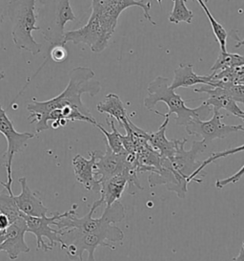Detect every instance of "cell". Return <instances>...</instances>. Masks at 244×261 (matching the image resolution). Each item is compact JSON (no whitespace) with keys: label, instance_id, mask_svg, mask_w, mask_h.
<instances>
[{"label":"cell","instance_id":"cell-1","mask_svg":"<svg viewBox=\"0 0 244 261\" xmlns=\"http://www.w3.org/2000/svg\"><path fill=\"white\" fill-rule=\"evenodd\" d=\"M95 76V72L89 67H76L71 70L68 85L58 96L43 101L34 98L28 103L27 110L30 113L28 117L30 123H37V133L50 129V125L45 122L46 117L55 109L75 108L84 115L94 118L89 108L84 105L81 97L83 94H89L91 97H95L100 92L101 85L99 82L94 80Z\"/></svg>","mask_w":244,"mask_h":261},{"label":"cell","instance_id":"cell-2","mask_svg":"<svg viewBox=\"0 0 244 261\" xmlns=\"http://www.w3.org/2000/svg\"><path fill=\"white\" fill-rule=\"evenodd\" d=\"M147 91L149 95L144 99L145 108L152 111L158 102L163 101L169 108L166 114L176 115L175 121L177 125L186 126L193 119L204 121L213 113V108L204 102L197 108H188L185 100L175 90L170 88L168 77H156L148 85Z\"/></svg>","mask_w":244,"mask_h":261},{"label":"cell","instance_id":"cell-3","mask_svg":"<svg viewBox=\"0 0 244 261\" xmlns=\"http://www.w3.org/2000/svg\"><path fill=\"white\" fill-rule=\"evenodd\" d=\"M36 3L37 0H11L7 4L13 41L19 50L33 56L40 54L42 49V45L33 37V32L39 31Z\"/></svg>","mask_w":244,"mask_h":261},{"label":"cell","instance_id":"cell-4","mask_svg":"<svg viewBox=\"0 0 244 261\" xmlns=\"http://www.w3.org/2000/svg\"><path fill=\"white\" fill-rule=\"evenodd\" d=\"M60 234L61 238L65 237L71 240V243L66 244L62 250H64L71 258L79 259V261H83L84 252H88L87 261H96L95 251L98 247L103 246L114 250V246L107 241L119 242L124 239L123 230L114 224H107L99 230L92 232H81L73 229L63 230Z\"/></svg>","mask_w":244,"mask_h":261},{"label":"cell","instance_id":"cell-5","mask_svg":"<svg viewBox=\"0 0 244 261\" xmlns=\"http://www.w3.org/2000/svg\"><path fill=\"white\" fill-rule=\"evenodd\" d=\"M37 9L38 27L43 39L52 46L65 45V25L75 21L76 15L70 0H40Z\"/></svg>","mask_w":244,"mask_h":261},{"label":"cell","instance_id":"cell-6","mask_svg":"<svg viewBox=\"0 0 244 261\" xmlns=\"http://www.w3.org/2000/svg\"><path fill=\"white\" fill-rule=\"evenodd\" d=\"M103 200L99 198L95 201L92 205L91 208L87 215L78 218L77 213L75 208H72L67 212V215L63 216L58 221L55 223L57 230H76L81 232H92L99 230L107 224H116L121 222L126 216L125 207L119 201L114 202V204L110 207H105L103 215L99 218L93 217L96 210L102 206Z\"/></svg>","mask_w":244,"mask_h":261},{"label":"cell","instance_id":"cell-7","mask_svg":"<svg viewBox=\"0 0 244 261\" xmlns=\"http://www.w3.org/2000/svg\"><path fill=\"white\" fill-rule=\"evenodd\" d=\"M187 139L176 140L174 156L171 159L162 157L163 162L175 173L177 181L185 189H188V179L199 168L200 162L197 161L198 154L204 152L207 144L203 141H194L189 150L185 149Z\"/></svg>","mask_w":244,"mask_h":261},{"label":"cell","instance_id":"cell-8","mask_svg":"<svg viewBox=\"0 0 244 261\" xmlns=\"http://www.w3.org/2000/svg\"><path fill=\"white\" fill-rule=\"evenodd\" d=\"M67 215V212L59 214L58 212L54 213L51 217L41 216V217H34L28 215H22L26 225H27V232H30L37 238V250L42 249L44 252L53 250L56 243H60L61 249L65 247V242L61 238V231L55 230L52 225L55 226L56 221H58L63 216Z\"/></svg>","mask_w":244,"mask_h":261},{"label":"cell","instance_id":"cell-9","mask_svg":"<svg viewBox=\"0 0 244 261\" xmlns=\"http://www.w3.org/2000/svg\"><path fill=\"white\" fill-rule=\"evenodd\" d=\"M0 133L7 140V151L5 154V167L7 169V182H2L3 188H12L13 185V159L15 155L21 152L28 145L30 139L35 138V134L30 132H18L8 117L6 111L0 105Z\"/></svg>","mask_w":244,"mask_h":261},{"label":"cell","instance_id":"cell-10","mask_svg":"<svg viewBox=\"0 0 244 261\" xmlns=\"http://www.w3.org/2000/svg\"><path fill=\"white\" fill-rule=\"evenodd\" d=\"M225 115L221 114V110L213 109V117L208 121L199 119H193L185 126V130L189 135L200 136L202 141L208 144L215 139H224L231 133L237 131H244V125H230L222 122Z\"/></svg>","mask_w":244,"mask_h":261},{"label":"cell","instance_id":"cell-11","mask_svg":"<svg viewBox=\"0 0 244 261\" xmlns=\"http://www.w3.org/2000/svg\"><path fill=\"white\" fill-rule=\"evenodd\" d=\"M137 161L134 156L127 152L116 154L112 151V149L106 145V151L102 154L100 151L97 153L96 162V176H99L100 183L110 179L115 175L125 173L131 166L136 165Z\"/></svg>","mask_w":244,"mask_h":261},{"label":"cell","instance_id":"cell-12","mask_svg":"<svg viewBox=\"0 0 244 261\" xmlns=\"http://www.w3.org/2000/svg\"><path fill=\"white\" fill-rule=\"evenodd\" d=\"M73 42L74 44H86L90 47L92 52L101 53L108 43L103 37V32L99 18L91 15L88 22L83 27L65 32L64 43Z\"/></svg>","mask_w":244,"mask_h":261},{"label":"cell","instance_id":"cell-13","mask_svg":"<svg viewBox=\"0 0 244 261\" xmlns=\"http://www.w3.org/2000/svg\"><path fill=\"white\" fill-rule=\"evenodd\" d=\"M27 232V225L22 215L15 222L12 223L6 230V238L1 249L6 252L11 260L18 258L20 253H28L30 248L25 241V233Z\"/></svg>","mask_w":244,"mask_h":261},{"label":"cell","instance_id":"cell-14","mask_svg":"<svg viewBox=\"0 0 244 261\" xmlns=\"http://www.w3.org/2000/svg\"><path fill=\"white\" fill-rule=\"evenodd\" d=\"M98 151H90V158L86 159L82 155L77 154L72 161L76 180L83 186L87 191L100 193L101 184L99 179L96 178V162Z\"/></svg>","mask_w":244,"mask_h":261},{"label":"cell","instance_id":"cell-15","mask_svg":"<svg viewBox=\"0 0 244 261\" xmlns=\"http://www.w3.org/2000/svg\"><path fill=\"white\" fill-rule=\"evenodd\" d=\"M194 91L197 93H205L209 98L204 101V103L212 107L213 109L221 110L224 109L229 113L236 116L238 118H241L244 116V111L237 106L235 100L232 99V97L229 95L226 89H223L221 87H215L211 85H204L200 88H196Z\"/></svg>","mask_w":244,"mask_h":261},{"label":"cell","instance_id":"cell-16","mask_svg":"<svg viewBox=\"0 0 244 261\" xmlns=\"http://www.w3.org/2000/svg\"><path fill=\"white\" fill-rule=\"evenodd\" d=\"M18 181L21 186V192L18 195L14 194V200L21 214L34 217L45 216L49 210L43 205L38 195L32 192L27 183V179L25 177H20Z\"/></svg>","mask_w":244,"mask_h":261},{"label":"cell","instance_id":"cell-17","mask_svg":"<svg viewBox=\"0 0 244 261\" xmlns=\"http://www.w3.org/2000/svg\"><path fill=\"white\" fill-rule=\"evenodd\" d=\"M152 111H154V113H156L158 115L164 117L165 120L160 125L159 130L149 133L148 143L156 151H158L160 153L161 157L171 159L175 152L176 140H168L165 135L168 123L170 121V116L168 114H162L158 110H152Z\"/></svg>","mask_w":244,"mask_h":261},{"label":"cell","instance_id":"cell-18","mask_svg":"<svg viewBox=\"0 0 244 261\" xmlns=\"http://www.w3.org/2000/svg\"><path fill=\"white\" fill-rule=\"evenodd\" d=\"M212 79L210 76H199L194 72V65L193 64H180L175 70V76L170 85V88L175 90L177 88H188L194 85H211Z\"/></svg>","mask_w":244,"mask_h":261},{"label":"cell","instance_id":"cell-19","mask_svg":"<svg viewBox=\"0 0 244 261\" xmlns=\"http://www.w3.org/2000/svg\"><path fill=\"white\" fill-rule=\"evenodd\" d=\"M100 198L103 200V203L106 207H110L114 202L121 198L122 194L126 190V186L128 185L127 178L123 174L115 175L101 183Z\"/></svg>","mask_w":244,"mask_h":261},{"label":"cell","instance_id":"cell-20","mask_svg":"<svg viewBox=\"0 0 244 261\" xmlns=\"http://www.w3.org/2000/svg\"><path fill=\"white\" fill-rule=\"evenodd\" d=\"M97 110L99 113H106L111 118L115 119L121 126L124 120L128 118L125 105L120 100L119 96L110 93L105 97V100L98 103Z\"/></svg>","mask_w":244,"mask_h":261},{"label":"cell","instance_id":"cell-21","mask_svg":"<svg viewBox=\"0 0 244 261\" xmlns=\"http://www.w3.org/2000/svg\"><path fill=\"white\" fill-rule=\"evenodd\" d=\"M0 214L7 215L11 223L21 217V212L15 204L13 189H5L0 192Z\"/></svg>","mask_w":244,"mask_h":261},{"label":"cell","instance_id":"cell-22","mask_svg":"<svg viewBox=\"0 0 244 261\" xmlns=\"http://www.w3.org/2000/svg\"><path fill=\"white\" fill-rule=\"evenodd\" d=\"M107 123L111 126L112 131L109 132L107 131L101 124H99V123H97V127L99 128V130L102 132V134L105 136L106 138V145L109 146L112 151L116 154L124 153L126 152V150L124 149V146L122 144V134H120L118 130L116 129L115 125H114V121L113 118H107L106 119Z\"/></svg>","mask_w":244,"mask_h":261},{"label":"cell","instance_id":"cell-23","mask_svg":"<svg viewBox=\"0 0 244 261\" xmlns=\"http://www.w3.org/2000/svg\"><path fill=\"white\" fill-rule=\"evenodd\" d=\"M199 5L201 6V8L203 9V11L205 12V15L208 17L211 26H212V30L214 32V35L216 37L217 41L219 42L220 44V49H221V52H227V49H226V43H227V37H228V34L226 30L224 29V27L221 25L219 21H217L215 19V17L212 16L210 10L208 9V7L206 6L205 3L202 1V0H197Z\"/></svg>","mask_w":244,"mask_h":261},{"label":"cell","instance_id":"cell-24","mask_svg":"<svg viewBox=\"0 0 244 261\" xmlns=\"http://www.w3.org/2000/svg\"><path fill=\"white\" fill-rule=\"evenodd\" d=\"M244 65V57L237 54H230L228 52H221L219 58L215 62L211 71L218 73L223 70L230 69Z\"/></svg>","mask_w":244,"mask_h":261},{"label":"cell","instance_id":"cell-25","mask_svg":"<svg viewBox=\"0 0 244 261\" xmlns=\"http://www.w3.org/2000/svg\"><path fill=\"white\" fill-rule=\"evenodd\" d=\"M113 8L115 10V12L120 15L124 10H126L132 6H137L139 8L143 10V15L144 17L154 26H156L157 23L152 20V16L150 15V11H151V1H149L148 3H145L144 0H111Z\"/></svg>","mask_w":244,"mask_h":261},{"label":"cell","instance_id":"cell-26","mask_svg":"<svg viewBox=\"0 0 244 261\" xmlns=\"http://www.w3.org/2000/svg\"><path fill=\"white\" fill-rule=\"evenodd\" d=\"M173 1H174V8L169 16V21L171 23L175 24H179L181 22L192 23L194 14L186 6L187 0H173Z\"/></svg>","mask_w":244,"mask_h":261},{"label":"cell","instance_id":"cell-27","mask_svg":"<svg viewBox=\"0 0 244 261\" xmlns=\"http://www.w3.org/2000/svg\"><path fill=\"white\" fill-rule=\"evenodd\" d=\"M242 151H244V145L237 146V147H234V148H230V149L224 150V151L214 152V153L211 154V155L209 156L208 159H206V160H204V161L201 163V165L199 166V168H198V169L191 175L190 178L188 179V182H189V183H191V182L201 183V182H202V179H197L196 177L198 176V174H200L201 171L205 169L208 165H210V164H212L214 162L217 161V160H219V159H221V158H225V157H228V156L232 155V154H236L237 153V152H242Z\"/></svg>","mask_w":244,"mask_h":261},{"label":"cell","instance_id":"cell-28","mask_svg":"<svg viewBox=\"0 0 244 261\" xmlns=\"http://www.w3.org/2000/svg\"><path fill=\"white\" fill-rule=\"evenodd\" d=\"M226 89L229 95L232 99L236 101V103H242L244 106V85H236L233 83H224L222 87Z\"/></svg>","mask_w":244,"mask_h":261},{"label":"cell","instance_id":"cell-29","mask_svg":"<svg viewBox=\"0 0 244 261\" xmlns=\"http://www.w3.org/2000/svg\"><path fill=\"white\" fill-rule=\"evenodd\" d=\"M244 175V165L242 166V168L239 169L236 173H235L234 175H232V176L228 177V178H225V179H221V180H218L217 182H216V188L217 189H219V190H221V189H223L224 187H226V186H228L230 184H235L236 182H238L242 176Z\"/></svg>","mask_w":244,"mask_h":261},{"label":"cell","instance_id":"cell-30","mask_svg":"<svg viewBox=\"0 0 244 261\" xmlns=\"http://www.w3.org/2000/svg\"><path fill=\"white\" fill-rule=\"evenodd\" d=\"M50 56L53 62L59 63L64 62L68 58V51L64 45H54L50 51Z\"/></svg>","mask_w":244,"mask_h":261},{"label":"cell","instance_id":"cell-31","mask_svg":"<svg viewBox=\"0 0 244 261\" xmlns=\"http://www.w3.org/2000/svg\"><path fill=\"white\" fill-rule=\"evenodd\" d=\"M232 261H244V241L242 242V246L240 248V251L236 257L233 258Z\"/></svg>","mask_w":244,"mask_h":261},{"label":"cell","instance_id":"cell-32","mask_svg":"<svg viewBox=\"0 0 244 261\" xmlns=\"http://www.w3.org/2000/svg\"><path fill=\"white\" fill-rule=\"evenodd\" d=\"M5 238H6V230H3V231H0V248L3 244V242L5 241Z\"/></svg>","mask_w":244,"mask_h":261},{"label":"cell","instance_id":"cell-33","mask_svg":"<svg viewBox=\"0 0 244 261\" xmlns=\"http://www.w3.org/2000/svg\"><path fill=\"white\" fill-rule=\"evenodd\" d=\"M3 19H4V14H3V11H2V8H1V6H0V26L2 25Z\"/></svg>","mask_w":244,"mask_h":261},{"label":"cell","instance_id":"cell-34","mask_svg":"<svg viewBox=\"0 0 244 261\" xmlns=\"http://www.w3.org/2000/svg\"><path fill=\"white\" fill-rule=\"evenodd\" d=\"M244 45V39L242 40H238L236 43V48H239L240 46Z\"/></svg>","mask_w":244,"mask_h":261},{"label":"cell","instance_id":"cell-35","mask_svg":"<svg viewBox=\"0 0 244 261\" xmlns=\"http://www.w3.org/2000/svg\"><path fill=\"white\" fill-rule=\"evenodd\" d=\"M4 77H5V74L2 70L0 69V80H4Z\"/></svg>","mask_w":244,"mask_h":261},{"label":"cell","instance_id":"cell-36","mask_svg":"<svg viewBox=\"0 0 244 261\" xmlns=\"http://www.w3.org/2000/svg\"><path fill=\"white\" fill-rule=\"evenodd\" d=\"M202 1H203V2H204V3H205V4H207V3H208V2H209V1H210V0H202Z\"/></svg>","mask_w":244,"mask_h":261},{"label":"cell","instance_id":"cell-37","mask_svg":"<svg viewBox=\"0 0 244 261\" xmlns=\"http://www.w3.org/2000/svg\"><path fill=\"white\" fill-rule=\"evenodd\" d=\"M240 119H241V120H242V121H243V122H244V116H242V117H241V118H240Z\"/></svg>","mask_w":244,"mask_h":261},{"label":"cell","instance_id":"cell-38","mask_svg":"<svg viewBox=\"0 0 244 261\" xmlns=\"http://www.w3.org/2000/svg\"><path fill=\"white\" fill-rule=\"evenodd\" d=\"M0 252H2V249H1V248H0Z\"/></svg>","mask_w":244,"mask_h":261}]
</instances>
